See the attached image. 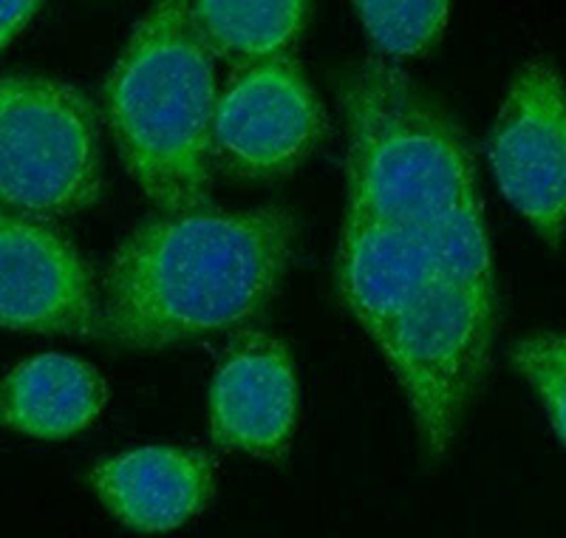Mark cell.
Wrapping results in <instances>:
<instances>
[{"label": "cell", "mask_w": 566, "mask_h": 538, "mask_svg": "<svg viewBox=\"0 0 566 538\" xmlns=\"http://www.w3.org/2000/svg\"><path fill=\"white\" fill-rule=\"evenodd\" d=\"M190 18L212 58L235 60L241 65L283 58L303 32L310 7L301 0H252V3H190Z\"/></svg>", "instance_id": "obj_12"}, {"label": "cell", "mask_w": 566, "mask_h": 538, "mask_svg": "<svg viewBox=\"0 0 566 538\" xmlns=\"http://www.w3.org/2000/svg\"><path fill=\"white\" fill-rule=\"evenodd\" d=\"M326 134V111L290 58L239 65L212 114V162L239 179L292 174Z\"/></svg>", "instance_id": "obj_6"}, {"label": "cell", "mask_w": 566, "mask_h": 538, "mask_svg": "<svg viewBox=\"0 0 566 538\" xmlns=\"http://www.w3.org/2000/svg\"><path fill=\"white\" fill-rule=\"evenodd\" d=\"M105 397L94 365L49 352L14 365L0 383V417L34 439H69L99 417Z\"/></svg>", "instance_id": "obj_11"}, {"label": "cell", "mask_w": 566, "mask_h": 538, "mask_svg": "<svg viewBox=\"0 0 566 538\" xmlns=\"http://www.w3.org/2000/svg\"><path fill=\"white\" fill-rule=\"evenodd\" d=\"M297 423V380L290 349L264 332L227 346L210 385V428L224 451L283 459Z\"/></svg>", "instance_id": "obj_9"}, {"label": "cell", "mask_w": 566, "mask_h": 538, "mask_svg": "<svg viewBox=\"0 0 566 538\" xmlns=\"http://www.w3.org/2000/svg\"><path fill=\"white\" fill-rule=\"evenodd\" d=\"M286 207L156 213L111 258L99 287L97 334L156 352L255 318L295 256Z\"/></svg>", "instance_id": "obj_2"}, {"label": "cell", "mask_w": 566, "mask_h": 538, "mask_svg": "<svg viewBox=\"0 0 566 538\" xmlns=\"http://www.w3.org/2000/svg\"><path fill=\"white\" fill-rule=\"evenodd\" d=\"M216 58L190 3H159L136 23L105 83V116L128 174L159 213L210 205Z\"/></svg>", "instance_id": "obj_4"}, {"label": "cell", "mask_w": 566, "mask_h": 538, "mask_svg": "<svg viewBox=\"0 0 566 538\" xmlns=\"http://www.w3.org/2000/svg\"><path fill=\"white\" fill-rule=\"evenodd\" d=\"M510 363L533 385L566 445V332H535L515 340Z\"/></svg>", "instance_id": "obj_14"}, {"label": "cell", "mask_w": 566, "mask_h": 538, "mask_svg": "<svg viewBox=\"0 0 566 538\" xmlns=\"http://www.w3.org/2000/svg\"><path fill=\"white\" fill-rule=\"evenodd\" d=\"M337 289L391 365L428 454L444 456L488 374L499 312L417 238L380 225L343 221Z\"/></svg>", "instance_id": "obj_3"}, {"label": "cell", "mask_w": 566, "mask_h": 538, "mask_svg": "<svg viewBox=\"0 0 566 538\" xmlns=\"http://www.w3.org/2000/svg\"><path fill=\"white\" fill-rule=\"evenodd\" d=\"M346 225L417 238L470 296L499 312L476 165L459 122L408 71L363 60L343 80Z\"/></svg>", "instance_id": "obj_1"}, {"label": "cell", "mask_w": 566, "mask_h": 538, "mask_svg": "<svg viewBox=\"0 0 566 538\" xmlns=\"http://www.w3.org/2000/svg\"><path fill=\"white\" fill-rule=\"evenodd\" d=\"M354 12L382 58H413L428 52L448 23V3L442 0H424V3L422 0H408V3L357 0Z\"/></svg>", "instance_id": "obj_13"}, {"label": "cell", "mask_w": 566, "mask_h": 538, "mask_svg": "<svg viewBox=\"0 0 566 538\" xmlns=\"http://www.w3.org/2000/svg\"><path fill=\"white\" fill-rule=\"evenodd\" d=\"M40 3H0V52L12 43L14 34L27 27Z\"/></svg>", "instance_id": "obj_15"}, {"label": "cell", "mask_w": 566, "mask_h": 538, "mask_svg": "<svg viewBox=\"0 0 566 538\" xmlns=\"http://www.w3.org/2000/svg\"><path fill=\"white\" fill-rule=\"evenodd\" d=\"M504 199L549 247L566 232V83L549 60L518 69L490 134Z\"/></svg>", "instance_id": "obj_7"}, {"label": "cell", "mask_w": 566, "mask_h": 538, "mask_svg": "<svg viewBox=\"0 0 566 538\" xmlns=\"http://www.w3.org/2000/svg\"><path fill=\"white\" fill-rule=\"evenodd\" d=\"M103 196L97 116L74 85L0 77V213L63 218Z\"/></svg>", "instance_id": "obj_5"}, {"label": "cell", "mask_w": 566, "mask_h": 538, "mask_svg": "<svg viewBox=\"0 0 566 538\" xmlns=\"http://www.w3.org/2000/svg\"><path fill=\"white\" fill-rule=\"evenodd\" d=\"M99 298L88 263L52 225L0 213V329L97 332Z\"/></svg>", "instance_id": "obj_8"}, {"label": "cell", "mask_w": 566, "mask_h": 538, "mask_svg": "<svg viewBox=\"0 0 566 538\" xmlns=\"http://www.w3.org/2000/svg\"><path fill=\"white\" fill-rule=\"evenodd\" d=\"M91 487L116 521L136 532L179 530L212 499V462L193 448L145 445L97 462Z\"/></svg>", "instance_id": "obj_10"}]
</instances>
